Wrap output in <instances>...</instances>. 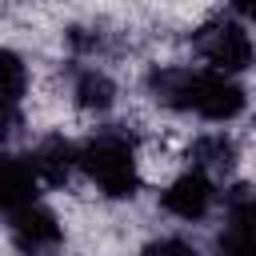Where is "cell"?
I'll list each match as a JSON object with an SVG mask.
<instances>
[{"mask_svg":"<svg viewBox=\"0 0 256 256\" xmlns=\"http://www.w3.org/2000/svg\"><path fill=\"white\" fill-rule=\"evenodd\" d=\"M148 96L168 112H188L200 120H236L248 104V92L236 76L216 68H188V64H156L148 72Z\"/></svg>","mask_w":256,"mask_h":256,"instance_id":"6da1fadb","label":"cell"},{"mask_svg":"<svg viewBox=\"0 0 256 256\" xmlns=\"http://www.w3.org/2000/svg\"><path fill=\"white\" fill-rule=\"evenodd\" d=\"M76 164L108 200H132L140 188V152L124 124H104L76 144Z\"/></svg>","mask_w":256,"mask_h":256,"instance_id":"7a4b0ae2","label":"cell"},{"mask_svg":"<svg viewBox=\"0 0 256 256\" xmlns=\"http://www.w3.org/2000/svg\"><path fill=\"white\" fill-rule=\"evenodd\" d=\"M192 48L200 52V60H208L216 72H228V76H240L252 68V36H248V24L220 12L212 20H204L196 32H192Z\"/></svg>","mask_w":256,"mask_h":256,"instance_id":"3957f363","label":"cell"},{"mask_svg":"<svg viewBox=\"0 0 256 256\" xmlns=\"http://www.w3.org/2000/svg\"><path fill=\"white\" fill-rule=\"evenodd\" d=\"M4 224H8V240H12V248L24 252V256H52V252L60 248V240H64V224H60V216H56L52 208H44L40 200H32V204L8 212Z\"/></svg>","mask_w":256,"mask_h":256,"instance_id":"277c9868","label":"cell"},{"mask_svg":"<svg viewBox=\"0 0 256 256\" xmlns=\"http://www.w3.org/2000/svg\"><path fill=\"white\" fill-rule=\"evenodd\" d=\"M252 220H256V196L252 184H232L224 192V224L216 232V256H252Z\"/></svg>","mask_w":256,"mask_h":256,"instance_id":"5b68a950","label":"cell"},{"mask_svg":"<svg viewBox=\"0 0 256 256\" xmlns=\"http://www.w3.org/2000/svg\"><path fill=\"white\" fill-rule=\"evenodd\" d=\"M212 204H216V180L196 168L180 172L176 180H168L160 188V208L176 220H204L212 212Z\"/></svg>","mask_w":256,"mask_h":256,"instance_id":"8992f818","label":"cell"},{"mask_svg":"<svg viewBox=\"0 0 256 256\" xmlns=\"http://www.w3.org/2000/svg\"><path fill=\"white\" fill-rule=\"evenodd\" d=\"M28 164H32V172H36L40 184L64 188V184L80 172V164H76V140H68L64 132H48V136H40L36 148L28 152Z\"/></svg>","mask_w":256,"mask_h":256,"instance_id":"52a82bcc","label":"cell"},{"mask_svg":"<svg viewBox=\"0 0 256 256\" xmlns=\"http://www.w3.org/2000/svg\"><path fill=\"white\" fill-rule=\"evenodd\" d=\"M40 192V180L28 164V156H16L8 148H0V212H16L24 204H32Z\"/></svg>","mask_w":256,"mask_h":256,"instance_id":"ba28073f","label":"cell"},{"mask_svg":"<svg viewBox=\"0 0 256 256\" xmlns=\"http://www.w3.org/2000/svg\"><path fill=\"white\" fill-rule=\"evenodd\" d=\"M72 104L80 112H112L116 104V80L100 68V64H76L72 68Z\"/></svg>","mask_w":256,"mask_h":256,"instance_id":"9c48e42d","label":"cell"},{"mask_svg":"<svg viewBox=\"0 0 256 256\" xmlns=\"http://www.w3.org/2000/svg\"><path fill=\"white\" fill-rule=\"evenodd\" d=\"M188 168H196V172H204L212 180L232 176V168H236V144H232V136H224V132L196 136L188 144Z\"/></svg>","mask_w":256,"mask_h":256,"instance_id":"30bf717a","label":"cell"},{"mask_svg":"<svg viewBox=\"0 0 256 256\" xmlns=\"http://www.w3.org/2000/svg\"><path fill=\"white\" fill-rule=\"evenodd\" d=\"M28 84H32V76H28L24 56L12 52V48H0V100L20 104L28 96Z\"/></svg>","mask_w":256,"mask_h":256,"instance_id":"8fae6325","label":"cell"},{"mask_svg":"<svg viewBox=\"0 0 256 256\" xmlns=\"http://www.w3.org/2000/svg\"><path fill=\"white\" fill-rule=\"evenodd\" d=\"M20 132H24V112H20V104L0 100V148H8Z\"/></svg>","mask_w":256,"mask_h":256,"instance_id":"7c38bea8","label":"cell"},{"mask_svg":"<svg viewBox=\"0 0 256 256\" xmlns=\"http://www.w3.org/2000/svg\"><path fill=\"white\" fill-rule=\"evenodd\" d=\"M140 256H204L196 244H188V240H180V236H160V240H152Z\"/></svg>","mask_w":256,"mask_h":256,"instance_id":"4fadbf2b","label":"cell"}]
</instances>
